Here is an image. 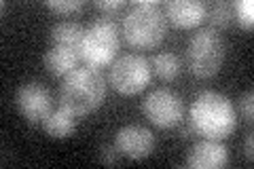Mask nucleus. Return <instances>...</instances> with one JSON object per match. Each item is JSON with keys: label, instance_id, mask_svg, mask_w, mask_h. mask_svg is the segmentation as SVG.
Returning a JSON list of instances; mask_svg holds the SVG:
<instances>
[{"label": "nucleus", "instance_id": "f257e3e1", "mask_svg": "<svg viewBox=\"0 0 254 169\" xmlns=\"http://www.w3.org/2000/svg\"><path fill=\"white\" fill-rule=\"evenodd\" d=\"M189 125L205 140H225L237 127V112L222 93L203 91L189 110Z\"/></svg>", "mask_w": 254, "mask_h": 169}, {"label": "nucleus", "instance_id": "f03ea898", "mask_svg": "<svg viewBox=\"0 0 254 169\" xmlns=\"http://www.w3.org/2000/svg\"><path fill=\"white\" fill-rule=\"evenodd\" d=\"M168 34V19L155 0H136L123 17L125 43L140 51L155 49Z\"/></svg>", "mask_w": 254, "mask_h": 169}, {"label": "nucleus", "instance_id": "7ed1b4c3", "mask_svg": "<svg viewBox=\"0 0 254 169\" xmlns=\"http://www.w3.org/2000/svg\"><path fill=\"white\" fill-rule=\"evenodd\" d=\"M106 98V78L95 68H76L64 78L60 89L62 108L76 116H87Z\"/></svg>", "mask_w": 254, "mask_h": 169}, {"label": "nucleus", "instance_id": "20e7f679", "mask_svg": "<svg viewBox=\"0 0 254 169\" xmlns=\"http://www.w3.org/2000/svg\"><path fill=\"white\" fill-rule=\"evenodd\" d=\"M119 47H121V38H119V26L108 19H95L85 30L83 40L78 45V57H81L89 68H106L110 61H115Z\"/></svg>", "mask_w": 254, "mask_h": 169}, {"label": "nucleus", "instance_id": "39448f33", "mask_svg": "<svg viewBox=\"0 0 254 169\" xmlns=\"http://www.w3.org/2000/svg\"><path fill=\"white\" fill-rule=\"evenodd\" d=\"M227 55L225 40L212 28H199L189 40L187 63L197 78H212L218 74Z\"/></svg>", "mask_w": 254, "mask_h": 169}, {"label": "nucleus", "instance_id": "423d86ee", "mask_svg": "<svg viewBox=\"0 0 254 169\" xmlns=\"http://www.w3.org/2000/svg\"><path fill=\"white\" fill-rule=\"evenodd\" d=\"M150 76H153L150 61L144 55L136 53L115 59L110 68V85L121 95H136L144 91L150 83Z\"/></svg>", "mask_w": 254, "mask_h": 169}, {"label": "nucleus", "instance_id": "0eeeda50", "mask_svg": "<svg viewBox=\"0 0 254 169\" xmlns=\"http://www.w3.org/2000/svg\"><path fill=\"white\" fill-rule=\"evenodd\" d=\"M142 112L153 125L161 129H174L176 125L182 123L185 116V102L172 89H155L150 91L144 102H142Z\"/></svg>", "mask_w": 254, "mask_h": 169}, {"label": "nucleus", "instance_id": "6e6552de", "mask_svg": "<svg viewBox=\"0 0 254 169\" xmlns=\"http://www.w3.org/2000/svg\"><path fill=\"white\" fill-rule=\"evenodd\" d=\"M19 114L32 125H45V120L53 112V98L47 87L41 83H26L17 89L15 95Z\"/></svg>", "mask_w": 254, "mask_h": 169}, {"label": "nucleus", "instance_id": "1a4fd4ad", "mask_svg": "<svg viewBox=\"0 0 254 169\" xmlns=\"http://www.w3.org/2000/svg\"><path fill=\"white\" fill-rule=\"evenodd\" d=\"M115 146L121 157L140 161L153 155L157 146V138L153 131L142 125H125L115 135Z\"/></svg>", "mask_w": 254, "mask_h": 169}, {"label": "nucleus", "instance_id": "9d476101", "mask_svg": "<svg viewBox=\"0 0 254 169\" xmlns=\"http://www.w3.org/2000/svg\"><path fill=\"white\" fill-rule=\"evenodd\" d=\"M163 15L172 26L180 30H190L205 21L208 4L201 0H172V2H165Z\"/></svg>", "mask_w": 254, "mask_h": 169}, {"label": "nucleus", "instance_id": "9b49d317", "mask_svg": "<svg viewBox=\"0 0 254 169\" xmlns=\"http://www.w3.org/2000/svg\"><path fill=\"white\" fill-rule=\"evenodd\" d=\"M229 163V152L220 140L195 142L187 152V165L193 169H222Z\"/></svg>", "mask_w": 254, "mask_h": 169}, {"label": "nucleus", "instance_id": "f8f14e48", "mask_svg": "<svg viewBox=\"0 0 254 169\" xmlns=\"http://www.w3.org/2000/svg\"><path fill=\"white\" fill-rule=\"evenodd\" d=\"M78 59H81L78 57V49L55 45L45 55V66L53 76H68L72 70H76Z\"/></svg>", "mask_w": 254, "mask_h": 169}, {"label": "nucleus", "instance_id": "ddd939ff", "mask_svg": "<svg viewBox=\"0 0 254 169\" xmlns=\"http://www.w3.org/2000/svg\"><path fill=\"white\" fill-rule=\"evenodd\" d=\"M76 125H78V116L68 112L66 108H60L53 110L51 116L45 120V131L53 140H66L76 131Z\"/></svg>", "mask_w": 254, "mask_h": 169}, {"label": "nucleus", "instance_id": "4468645a", "mask_svg": "<svg viewBox=\"0 0 254 169\" xmlns=\"http://www.w3.org/2000/svg\"><path fill=\"white\" fill-rule=\"evenodd\" d=\"M150 68L157 74V78L165 80V83H172L176 80L182 72V63L178 59L176 53L172 51H163V53H157L153 59H150Z\"/></svg>", "mask_w": 254, "mask_h": 169}, {"label": "nucleus", "instance_id": "2eb2a0df", "mask_svg": "<svg viewBox=\"0 0 254 169\" xmlns=\"http://www.w3.org/2000/svg\"><path fill=\"white\" fill-rule=\"evenodd\" d=\"M83 34H85V28L78 21H60L51 28V38L55 40V45L72 47V49H78Z\"/></svg>", "mask_w": 254, "mask_h": 169}, {"label": "nucleus", "instance_id": "dca6fc26", "mask_svg": "<svg viewBox=\"0 0 254 169\" xmlns=\"http://www.w3.org/2000/svg\"><path fill=\"white\" fill-rule=\"evenodd\" d=\"M205 19H210L212 23V30H227L231 26V19H233V9H231V2H225V0H218L214 2L212 6H208V15Z\"/></svg>", "mask_w": 254, "mask_h": 169}, {"label": "nucleus", "instance_id": "f3484780", "mask_svg": "<svg viewBox=\"0 0 254 169\" xmlns=\"http://www.w3.org/2000/svg\"><path fill=\"white\" fill-rule=\"evenodd\" d=\"M233 15L240 21V26L244 30H252L254 26V2L252 0H237L235 4H231Z\"/></svg>", "mask_w": 254, "mask_h": 169}, {"label": "nucleus", "instance_id": "a211bd4d", "mask_svg": "<svg viewBox=\"0 0 254 169\" xmlns=\"http://www.w3.org/2000/svg\"><path fill=\"white\" fill-rule=\"evenodd\" d=\"M83 6H85L83 0H60V2L58 0H49L47 2V9L58 15H76L83 11Z\"/></svg>", "mask_w": 254, "mask_h": 169}, {"label": "nucleus", "instance_id": "6ab92c4d", "mask_svg": "<svg viewBox=\"0 0 254 169\" xmlns=\"http://www.w3.org/2000/svg\"><path fill=\"white\" fill-rule=\"evenodd\" d=\"M237 110H240L242 118L252 123L254 120V93L252 91H246L240 95V100H237Z\"/></svg>", "mask_w": 254, "mask_h": 169}, {"label": "nucleus", "instance_id": "aec40b11", "mask_svg": "<svg viewBox=\"0 0 254 169\" xmlns=\"http://www.w3.org/2000/svg\"><path fill=\"white\" fill-rule=\"evenodd\" d=\"M100 161L104 165H117L119 163V150L113 144H102L100 146Z\"/></svg>", "mask_w": 254, "mask_h": 169}, {"label": "nucleus", "instance_id": "412c9836", "mask_svg": "<svg viewBox=\"0 0 254 169\" xmlns=\"http://www.w3.org/2000/svg\"><path fill=\"white\" fill-rule=\"evenodd\" d=\"M95 4V9L102 11V13H106V15H113L117 11H121L125 2L123 0H98V2H93Z\"/></svg>", "mask_w": 254, "mask_h": 169}, {"label": "nucleus", "instance_id": "4be33fe9", "mask_svg": "<svg viewBox=\"0 0 254 169\" xmlns=\"http://www.w3.org/2000/svg\"><path fill=\"white\" fill-rule=\"evenodd\" d=\"M242 150H244V157L248 161H252V157H254V138H252V133H248V138H246Z\"/></svg>", "mask_w": 254, "mask_h": 169}, {"label": "nucleus", "instance_id": "5701e85b", "mask_svg": "<svg viewBox=\"0 0 254 169\" xmlns=\"http://www.w3.org/2000/svg\"><path fill=\"white\" fill-rule=\"evenodd\" d=\"M193 135H195V131H193V127H190V125H185L180 129V138L182 140H189V138H193Z\"/></svg>", "mask_w": 254, "mask_h": 169}]
</instances>
